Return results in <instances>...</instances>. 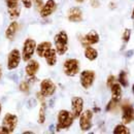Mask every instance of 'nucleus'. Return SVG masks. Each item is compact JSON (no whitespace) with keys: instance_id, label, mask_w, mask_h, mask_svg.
Listing matches in <instances>:
<instances>
[{"instance_id":"obj_1","label":"nucleus","mask_w":134,"mask_h":134,"mask_svg":"<svg viewBox=\"0 0 134 134\" xmlns=\"http://www.w3.org/2000/svg\"><path fill=\"white\" fill-rule=\"evenodd\" d=\"M74 116L71 111H68L66 109H62L59 111L58 117H57V125H56V130L57 132H60L62 130L69 129L73 122H74Z\"/></svg>"},{"instance_id":"obj_2","label":"nucleus","mask_w":134,"mask_h":134,"mask_svg":"<svg viewBox=\"0 0 134 134\" xmlns=\"http://www.w3.org/2000/svg\"><path fill=\"white\" fill-rule=\"evenodd\" d=\"M18 122L19 119L16 115L7 113L5 114V116L3 117L2 123H1V130L3 134H9L13 133L18 126Z\"/></svg>"},{"instance_id":"obj_3","label":"nucleus","mask_w":134,"mask_h":134,"mask_svg":"<svg viewBox=\"0 0 134 134\" xmlns=\"http://www.w3.org/2000/svg\"><path fill=\"white\" fill-rule=\"evenodd\" d=\"M54 43L58 55L62 56L66 54V52L68 51V35L66 32L62 30L56 34L54 37Z\"/></svg>"},{"instance_id":"obj_4","label":"nucleus","mask_w":134,"mask_h":134,"mask_svg":"<svg viewBox=\"0 0 134 134\" xmlns=\"http://www.w3.org/2000/svg\"><path fill=\"white\" fill-rule=\"evenodd\" d=\"M63 70L67 76H75L77 73H80L81 70L80 61L75 58L66 59L63 64Z\"/></svg>"},{"instance_id":"obj_5","label":"nucleus","mask_w":134,"mask_h":134,"mask_svg":"<svg viewBox=\"0 0 134 134\" xmlns=\"http://www.w3.org/2000/svg\"><path fill=\"white\" fill-rule=\"evenodd\" d=\"M36 41L32 38H26L24 43H23V49H22V59L25 62H28L35 53L36 50Z\"/></svg>"},{"instance_id":"obj_6","label":"nucleus","mask_w":134,"mask_h":134,"mask_svg":"<svg viewBox=\"0 0 134 134\" xmlns=\"http://www.w3.org/2000/svg\"><path fill=\"white\" fill-rule=\"evenodd\" d=\"M121 109H122V122L123 124L127 125L130 124L134 121V107L132 106L131 102L125 100L121 104Z\"/></svg>"},{"instance_id":"obj_7","label":"nucleus","mask_w":134,"mask_h":134,"mask_svg":"<svg viewBox=\"0 0 134 134\" xmlns=\"http://www.w3.org/2000/svg\"><path fill=\"white\" fill-rule=\"evenodd\" d=\"M93 116H94V113L91 110V109H87L82 113V115L80 116V128L82 131L87 132L89 131L92 126H93Z\"/></svg>"},{"instance_id":"obj_8","label":"nucleus","mask_w":134,"mask_h":134,"mask_svg":"<svg viewBox=\"0 0 134 134\" xmlns=\"http://www.w3.org/2000/svg\"><path fill=\"white\" fill-rule=\"evenodd\" d=\"M22 60V53H20V51L18 49H14L8 53L7 56V63L6 67L8 70H15L17 69Z\"/></svg>"},{"instance_id":"obj_9","label":"nucleus","mask_w":134,"mask_h":134,"mask_svg":"<svg viewBox=\"0 0 134 134\" xmlns=\"http://www.w3.org/2000/svg\"><path fill=\"white\" fill-rule=\"evenodd\" d=\"M39 87H40V90H39L40 94H41L42 96H44L46 98L53 96V95L55 94L56 90H57V87H56L55 83H54L52 80H50V79H44V80H42V81L40 82V86H39Z\"/></svg>"},{"instance_id":"obj_10","label":"nucleus","mask_w":134,"mask_h":134,"mask_svg":"<svg viewBox=\"0 0 134 134\" xmlns=\"http://www.w3.org/2000/svg\"><path fill=\"white\" fill-rule=\"evenodd\" d=\"M95 79H96V74L93 70H84L81 72V75H80L81 85L86 90L90 89L93 86Z\"/></svg>"},{"instance_id":"obj_11","label":"nucleus","mask_w":134,"mask_h":134,"mask_svg":"<svg viewBox=\"0 0 134 134\" xmlns=\"http://www.w3.org/2000/svg\"><path fill=\"white\" fill-rule=\"evenodd\" d=\"M99 39H100L99 34L97 33V31H95V30H91L90 32H88L86 35L81 36V38H80L81 43H82V46L84 48L89 47V46H94V44L98 43Z\"/></svg>"},{"instance_id":"obj_12","label":"nucleus","mask_w":134,"mask_h":134,"mask_svg":"<svg viewBox=\"0 0 134 134\" xmlns=\"http://www.w3.org/2000/svg\"><path fill=\"white\" fill-rule=\"evenodd\" d=\"M84 111V99L81 97H72L71 99V113L75 119L80 118L82 113Z\"/></svg>"},{"instance_id":"obj_13","label":"nucleus","mask_w":134,"mask_h":134,"mask_svg":"<svg viewBox=\"0 0 134 134\" xmlns=\"http://www.w3.org/2000/svg\"><path fill=\"white\" fill-rule=\"evenodd\" d=\"M57 8V3L55 0H48L43 6L41 7V9L39 10V14H40V17L41 18H48L50 17L51 15L56 10Z\"/></svg>"},{"instance_id":"obj_14","label":"nucleus","mask_w":134,"mask_h":134,"mask_svg":"<svg viewBox=\"0 0 134 134\" xmlns=\"http://www.w3.org/2000/svg\"><path fill=\"white\" fill-rule=\"evenodd\" d=\"M67 19L69 22L72 23H79L83 21V12L80 7L77 6H73L71 8H69L68 13H67Z\"/></svg>"},{"instance_id":"obj_15","label":"nucleus","mask_w":134,"mask_h":134,"mask_svg":"<svg viewBox=\"0 0 134 134\" xmlns=\"http://www.w3.org/2000/svg\"><path fill=\"white\" fill-rule=\"evenodd\" d=\"M40 68V65L38 63V61L33 60V59H30L28 62H27V65L25 67V72H26V75L28 77H34L36 75V73L38 72Z\"/></svg>"},{"instance_id":"obj_16","label":"nucleus","mask_w":134,"mask_h":134,"mask_svg":"<svg viewBox=\"0 0 134 134\" xmlns=\"http://www.w3.org/2000/svg\"><path fill=\"white\" fill-rule=\"evenodd\" d=\"M20 30V24L17 21H13L6 28L5 30V38L8 40H13L15 39L16 35Z\"/></svg>"},{"instance_id":"obj_17","label":"nucleus","mask_w":134,"mask_h":134,"mask_svg":"<svg viewBox=\"0 0 134 134\" xmlns=\"http://www.w3.org/2000/svg\"><path fill=\"white\" fill-rule=\"evenodd\" d=\"M57 55H58V53H57L56 49L51 48L50 50L47 51V53L44 54L43 58H44V60H46V62H47V64L49 66L56 65V63H57Z\"/></svg>"},{"instance_id":"obj_18","label":"nucleus","mask_w":134,"mask_h":134,"mask_svg":"<svg viewBox=\"0 0 134 134\" xmlns=\"http://www.w3.org/2000/svg\"><path fill=\"white\" fill-rule=\"evenodd\" d=\"M109 89L111 91V99L120 102L122 98V86L120 83H115Z\"/></svg>"},{"instance_id":"obj_19","label":"nucleus","mask_w":134,"mask_h":134,"mask_svg":"<svg viewBox=\"0 0 134 134\" xmlns=\"http://www.w3.org/2000/svg\"><path fill=\"white\" fill-rule=\"evenodd\" d=\"M51 48H52V42L51 41H42V42H40L39 44L36 46L35 52H36V54H37L38 57L43 58V56L47 53V51L50 50Z\"/></svg>"},{"instance_id":"obj_20","label":"nucleus","mask_w":134,"mask_h":134,"mask_svg":"<svg viewBox=\"0 0 134 134\" xmlns=\"http://www.w3.org/2000/svg\"><path fill=\"white\" fill-rule=\"evenodd\" d=\"M84 54H85V57H86L89 61H94V60H96L97 57H98V51L96 50V49H94V48H92L91 46L85 48Z\"/></svg>"},{"instance_id":"obj_21","label":"nucleus","mask_w":134,"mask_h":134,"mask_svg":"<svg viewBox=\"0 0 134 134\" xmlns=\"http://www.w3.org/2000/svg\"><path fill=\"white\" fill-rule=\"evenodd\" d=\"M113 133L115 134H129L130 133V129H128V127H126L125 124H119L114 128Z\"/></svg>"},{"instance_id":"obj_22","label":"nucleus","mask_w":134,"mask_h":134,"mask_svg":"<svg viewBox=\"0 0 134 134\" xmlns=\"http://www.w3.org/2000/svg\"><path fill=\"white\" fill-rule=\"evenodd\" d=\"M44 122H46V102H42L38 113V123L43 124Z\"/></svg>"},{"instance_id":"obj_23","label":"nucleus","mask_w":134,"mask_h":134,"mask_svg":"<svg viewBox=\"0 0 134 134\" xmlns=\"http://www.w3.org/2000/svg\"><path fill=\"white\" fill-rule=\"evenodd\" d=\"M7 10H8V16H9L10 19H17L21 15V7H20V5L16 6V7H13V8H7Z\"/></svg>"},{"instance_id":"obj_24","label":"nucleus","mask_w":134,"mask_h":134,"mask_svg":"<svg viewBox=\"0 0 134 134\" xmlns=\"http://www.w3.org/2000/svg\"><path fill=\"white\" fill-rule=\"evenodd\" d=\"M119 83L122 87H127L128 86V80H127V73L125 71H121L119 74Z\"/></svg>"},{"instance_id":"obj_25","label":"nucleus","mask_w":134,"mask_h":134,"mask_svg":"<svg viewBox=\"0 0 134 134\" xmlns=\"http://www.w3.org/2000/svg\"><path fill=\"white\" fill-rule=\"evenodd\" d=\"M19 89H20V91L23 92V93H27V92H29V89H30L29 83L26 82V81L22 82V83L20 84V86H19Z\"/></svg>"},{"instance_id":"obj_26","label":"nucleus","mask_w":134,"mask_h":134,"mask_svg":"<svg viewBox=\"0 0 134 134\" xmlns=\"http://www.w3.org/2000/svg\"><path fill=\"white\" fill-rule=\"evenodd\" d=\"M118 104H119L118 101H115L111 99V100L108 102L107 106H106V110H107V111H114V110L117 108Z\"/></svg>"},{"instance_id":"obj_27","label":"nucleus","mask_w":134,"mask_h":134,"mask_svg":"<svg viewBox=\"0 0 134 134\" xmlns=\"http://www.w3.org/2000/svg\"><path fill=\"white\" fill-rule=\"evenodd\" d=\"M19 1L20 0H5V4L7 8H13V7L19 6Z\"/></svg>"},{"instance_id":"obj_28","label":"nucleus","mask_w":134,"mask_h":134,"mask_svg":"<svg viewBox=\"0 0 134 134\" xmlns=\"http://www.w3.org/2000/svg\"><path fill=\"white\" fill-rule=\"evenodd\" d=\"M130 37H131V30H129V29H125L124 33H123V35H122L123 40H124L125 42H128L129 39H130Z\"/></svg>"},{"instance_id":"obj_29","label":"nucleus","mask_w":134,"mask_h":134,"mask_svg":"<svg viewBox=\"0 0 134 134\" xmlns=\"http://www.w3.org/2000/svg\"><path fill=\"white\" fill-rule=\"evenodd\" d=\"M115 83H116V76H115V75H109V76L107 77V81H106V86H107L108 88H110Z\"/></svg>"},{"instance_id":"obj_30","label":"nucleus","mask_w":134,"mask_h":134,"mask_svg":"<svg viewBox=\"0 0 134 134\" xmlns=\"http://www.w3.org/2000/svg\"><path fill=\"white\" fill-rule=\"evenodd\" d=\"M32 3H33L34 5H35V7L38 9V10H40L41 9V7L43 6V0H32Z\"/></svg>"},{"instance_id":"obj_31","label":"nucleus","mask_w":134,"mask_h":134,"mask_svg":"<svg viewBox=\"0 0 134 134\" xmlns=\"http://www.w3.org/2000/svg\"><path fill=\"white\" fill-rule=\"evenodd\" d=\"M21 2L23 3V5H24V7H26V8H31L32 7V0H21Z\"/></svg>"},{"instance_id":"obj_32","label":"nucleus","mask_w":134,"mask_h":134,"mask_svg":"<svg viewBox=\"0 0 134 134\" xmlns=\"http://www.w3.org/2000/svg\"><path fill=\"white\" fill-rule=\"evenodd\" d=\"M90 3L93 7H99V5H100L99 0H90Z\"/></svg>"},{"instance_id":"obj_33","label":"nucleus","mask_w":134,"mask_h":134,"mask_svg":"<svg viewBox=\"0 0 134 134\" xmlns=\"http://www.w3.org/2000/svg\"><path fill=\"white\" fill-rule=\"evenodd\" d=\"M2 77V68H1V65H0V80Z\"/></svg>"},{"instance_id":"obj_34","label":"nucleus","mask_w":134,"mask_h":134,"mask_svg":"<svg viewBox=\"0 0 134 134\" xmlns=\"http://www.w3.org/2000/svg\"><path fill=\"white\" fill-rule=\"evenodd\" d=\"M75 1H76L77 3H83V2H85L86 0H75Z\"/></svg>"},{"instance_id":"obj_35","label":"nucleus","mask_w":134,"mask_h":134,"mask_svg":"<svg viewBox=\"0 0 134 134\" xmlns=\"http://www.w3.org/2000/svg\"><path fill=\"white\" fill-rule=\"evenodd\" d=\"M1 111H2V105H1V103H0V115H1Z\"/></svg>"},{"instance_id":"obj_36","label":"nucleus","mask_w":134,"mask_h":134,"mask_svg":"<svg viewBox=\"0 0 134 134\" xmlns=\"http://www.w3.org/2000/svg\"><path fill=\"white\" fill-rule=\"evenodd\" d=\"M131 17H132V19L134 20V9H133V13H132V16H131Z\"/></svg>"},{"instance_id":"obj_37","label":"nucleus","mask_w":134,"mask_h":134,"mask_svg":"<svg viewBox=\"0 0 134 134\" xmlns=\"http://www.w3.org/2000/svg\"><path fill=\"white\" fill-rule=\"evenodd\" d=\"M0 134H2V130H1V127H0Z\"/></svg>"},{"instance_id":"obj_38","label":"nucleus","mask_w":134,"mask_h":134,"mask_svg":"<svg viewBox=\"0 0 134 134\" xmlns=\"http://www.w3.org/2000/svg\"><path fill=\"white\" fill-rule=\"evenodd\" d=\"M132 90H133V93H134V85H133V88H132Z\"/></svg>"}]
</instances>
